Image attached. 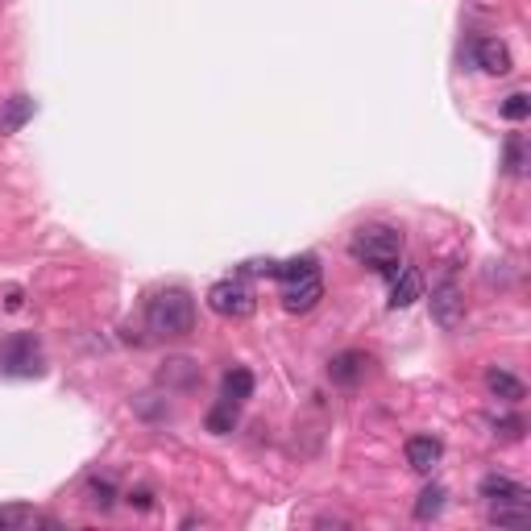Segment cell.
<instances>
[{
  "mask_svg": "<svg viewBox=\"0 0 531 531\" xmlns=\"http://www.w3.org/2000/svg\"><path fill=\"white\" fill-rule=\"evenodd\" d=\"M145 324L158 341H183L191 336L196 328V299L187 295L183 287H171V291H158L145 307Z\"/></svg>",
  "mask_w": 531,
  "mask_h": 531,
  "instance_id": "1",
  "label": "cell"
},
{
  "mask_svg": "<svg viewBox=\"0 0 531 531\" xmlns=\"http://www.w3.org/2000/svg\"><path fill=\"white\" fill-rule=\"evenodd\" d=\"M349 253L357 261H366V266H374L378 274L395 279V274L403 271V266H398V258H403V233H398L395 225H366L353 233Z\"/></svg>",
  "mask_w": 531,
  "mask_h": 531,
  "instance_id": "2",
  "label": "cell"
},
{
  "mask_svg": "<svg viewBox=\"0 0 531 531\" xmlns=\"http://www.w3.org/2000/svg\"><path fill=\"white\" fill-rule=\"evenodd\" d=\"M207 307L217 315H225V320H250L253 307H258V299H253V291L245 287L241 279H225L217 282V287L207 291Z\"/></svg>",
  "mask_w": 531,
  "mask_h": 531,
  "instance_id": "3",
  "label": "cell"
},
{
  "mask_svg": "<svg viewBox=\"0 0 531 531\" xmlns=\"http://www.w3.org/2000/svg\"><path fill=\"white\" fill-rule=\"evenodd\" d=\"M0 369L13 374V378H37V374H42V349H37L34 336L29 333L9 336L5 349H0Z\"/></svg>",
  "mask_w": 531,
  "mask_h": 531,
  "instance_id": "4",
  "label": "cell"
},
{
  "mask_svg": "<svg viewBox=\"0 0 531 531\" xmlns=\"http://www.w3.org/2000/svg\"><path fill=\"white\" fill-rule=\"evenodd\" d=\"M432 320L441 328H457L461 320H465V295H461V287H457V279H444V282H436L432 287Z\"/></svg>",
  "mask_w": 531,
  "mask_h": 531,
  "instance_id": "5",
  "label": "cell"
},
{
  "mask_svg": "<svg viewBox=\"0 0 531 531\" xmlns=\"http://www.w3.org/2000/svg\"><path fill=\"white\" fill-rule=\"evenodd\" d=\"M477 494L486 498L490 506H531V490L519 486V482H511V477H503V473L482 477Z\"/></svg>",
  "mask_w": 531,
  "mask_h": 531,
  "instance_id": "6",
  "label": "cell"
},
{
  "mask_svg": "<svg viewBox=\"0 0 531 531\" xmlns=\"http://www.w3.org/2000/svg\"><path fill=\"white\" fill-rule=\"evenodd\" d=\"M324 299V279L320 274H307V279H291L287 287H282V307H287L291 315H303L312 312L315 303Z\"/></svg>",
  "mask_w": 531,
  "mask_h": 531,
  "instance_id": "7",
  "label": "cell"
},
{
  "mask_svg": "<svg viewBox=\"0 0 531 531\" xmlns=\"http://www.w3.org/2000/svg\"><path fill=\"white\" fill-rule=\"evenodd\" d=\"M37 100L34 96H9L0 100V137H13L26 129V121H34Z\"/></svg>",
  "mask_w": 531,
  "mask_h": 531,
  "instance_id": "8",
  "label": "cell"
},
{
  "mask_svg": "<svg viewBox=\"0 0 531 531\" xmlns=\"http://www.w3.org/2000/svg\"><path fill=\"white\" fill-rule=\"evenodd\" d=\"M473 58H477V67H482L486 75H511V67H515L503 37H477Z\"/></svg>",
  "mask_w": 531,
  "mask_h": 531,
  "instance_id": "9",
  "label": "cell"
},
{
  "mask_svg": "<svg viewBox=\"0 0 531 531\" xmlns=\"http://www.w3.org/2000/svg\"><path fill=\"white\" fill-rule=\"evenodd\" d=\"M366 369H369L366 353L349 349V353H336V357L328 361V378H333L336 387H357V382L366 378Z\"/></svg>",
  "mask_w": 531,
  "mask_h": 531,
  "instance_id": "10",
  "label": "cell"
},
{
  "mask_svg": "<svg viewBox=\"0 0 531 531\" xmlns=\"http://www.w3.org/2000/svg\"><path fill=\"white\" fill-rule=\"evenodd\" d=\"M444 457V444L436 441V436H411L407 441V465L415 469V473H432L436 465H441Z\"/></svg>",
  "mask_w": 531,
  "mask_h": 531,
  "instance_id": "11",
  "label": "cell"
},
{
  "mask_svg": "<svg viewBox=\"0 0 531 531\" xmlns=\"http://www.w3.org/2000/svg\"><path fill=\"white\" fill-rule=\"evenodd\" d=\"M423 295V274L415 271V266H403V271L395 274V287H390V307H411L415 299Z\"/></svg>",
  "mask_w": 531,
  "mask_h": 531,
  "instance_id": "12",
  "label": "cell"
},
{
  "mask_svg": "<svg viewBox=\"0 0 531 531\" xmlns=\"http://www.w3.org/2000/svg\"><path fill=\"white\" fill-rule=\"evenodd\" d=\"M486 390H490L494 398H503V403H519V398L527 395V390H523V382L515 378L511 369H498V366L486 369Z\"/></svg>",
  "mask_w": 531,
  "mask_h": 531,
  "instance_id": "13",
  "label": "cell"
},
{
  "mask_svg": "<svg viewBox=\"0 0 531 531\" xmlns=\"http://www.w3.org/2000/svg\"><path fill=\"white\" fill-rule=\"evenodd\" d=\"M237 407L241 403H233V398H220L212 411H207V432L212 436H228L237 428Z\"/></svg>",
  "mask_w": 531,
  "mask_h": 531,
  "instance_id": "14",
  "label": "cell"
},
{
  "mask_svg": "<svg viewBox=\"0 0 531 531\" xmlns=\"http://www.w3.org/2000/svg\"><path fill=\"white\" fill-rule=\"evenodd\" d=\"M83 494H88L91 511H112V506H117V486H112L109 477H91Z\"/></svg>",
  "mask_w": 531,
  "mask_h": 531,
  "instance_id": "15",
  "label": "cell"
},
{
  "mask_svg": "<svg viewBox=\"0 0 531 531\" xmlns=\"http://www.w3.org/2000/svg\"><path fill=\"white\" fill-rule=\"evenodd\" d=\"M253 395V374L241 366H233L225 374V398H233V403H245V398Z\"/></svg>",
  "mask_w": 531,
  "mask_h": 531,
  "instance_id": "16",
  "label": "cell"
},
{
  "mask_svg": "<svg viewBox=\"0 0 531 531\" xmlns=\"http://www.w3.org/2000/svg\"><path fill=\"white\" fill-rule=\"evenodd\" d=\"M444 498H449V494H444V486H428L419 498H415V519H419V523L436 519V515L444 511Z\"/></svg>",
  "mask_w": 531,
  "mask_h": 531,
  "instance_id": "17",
  "label": "cell"
},
{
  "mask_svg": "<svg viewBox=\"0 0 531 531\" xmlns=\"http://www.w3.org/2000/svg\"><path fill=\"white\" fill-rule=\"evenodd\" d=\"M307 274H320V261H315L312 253H303V258H291V261H279V274H274V279L291 282V279H307Z\"/></svg>",
  "mask_w": 531,
  "mask_h": 531,
  "instance_id": "18",
  "label": "cell"
},
{
  "mask_svg": "<svg viewBox=\"0 0 531 531\" xmlns=\"http://www.w3.org/2000/svg\"><path fill=\"white\" fill-rule=\"evenodd\" d=\"M196 361H187V357H175V361H166V369H163V382H179V387H191L196 382Z\"/></svg>",
  "mask_w": 531,
  "mask_h": 531,
  "instance_id": "19",
  "label": "cell"
},
{
  "mask_svg": "<svg viewBox=\"0 0 531 531\" xmlns=\"http://www.w3.org/2000/svg\"><path fill=\"white\" fill-rule=\"evenodd\" d=\"M531 519V506H490V523L498 527H523Z\"/></svg>",
  "mask_w": 531,
  "mask_h": 531,
  "instance_id": "20",
  "label": "cell"
},
{
  "mask_svg": "<svg viewBox=\"0 0 531 531\" xmlns=\"http://www.w3.org/2000/svg\"><path fill=\"white\" fill-rule=\"evenodd\" d=\"M503 117L506 121H527L531 117V96H527V91H515V96L503 100Z\"/></svg>",
  "mask_w": 531,
  "mask_h": 531,
  "instance_id": "21",
  "label": "cell"
},
{
  "mask_svg": "<svg viewBox=\"0 0 531 531\" xmlns=\"http://www.w3.org/2000/svg\"><path fill=\"white\" fill-rule=\"evenodd\" d=\"M506 171H511V175L527 171V158H523V137H511V142H506Z\"/></svg>",
  "mask_w": 531,
  "mask_h": 531,
  "instance_id": "22",
  "label": "cell"
},
{
  "mask_svg": "<svg viewBox=\"0 0 531 531\" xmlns=\"http://www.w3.org/2000/svg\"><path fill=\"white\" fill-rule=\"evenodd\" d=\"M494 432L506 436V441H519V436H523V419H515V415H506V419H494Z\"/></svg>",
  "mask_w": 531,
  "mask_h": 531,
  "instance_id": "23",
  "label": "cell"
},
{
  "mask_svg": "<svg viewBox=\"0 0 531 531\" xmlns=\"http://www.w3.org/2000/svg\"><path fill=\"white\" fill-rule=\"evenodd\" d=\"M241 271L245 274H279V261H271V258H266V261H245V266H241Z\"/></svg>",
  "mask_w": 531,
  "mask_h": 531,
  "instance_id": "24",
  "label": "cell"
},
{
  "mask_svg": "<svg viewBox=\"0 0 531 531\" xmlns=\"http://www.w3.org/2000/svg\"><path fill=\"white\" fill-rule=\"evenodd\" d=\"M129 503H133L137 511H150V506H154V494H150V490H133V494H129Z\"/></svg>",
  "mask_w": 531,
  "mask_h": 531,
  "instance_id": "25",
  "label": "cell"
},
{
  "mask_svg": "<svg viewBox=\"0 0 531 531\" xmlns=\"http://www.w3.org/2000/svg\"><path fill=\"white\" fill-rule=\"evenodd\" d=\"M5 527H9V519H5V515H0V531H5Z\"/></svg>",
  "mask_w": 531,
  "mask_h": 531,
  "instance_id": "26",
  "label": "cell"
}]
</instances>
